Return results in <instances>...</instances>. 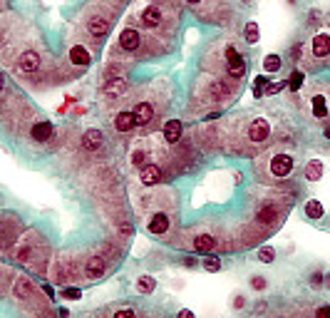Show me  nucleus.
Listing matches in <instances>:
<instances>
[{
	"label": "nucleus",
	"instance_id": "obj_1",
	"mask_svg": "<svg viewBox=\"0 0 330 318\" xmlns=\"http://www.w3.org/2000/svg\"><path fill=\"white\" fill-rule=\"evenodd\" d=\"M136 18H139L142 28H146V30H162V28L166 25V10H164V5L156 3V0L144 3V5L139 8Z\"/></svg>",
	"mask_w": 330,
	"mask_h": 318
},
{
	"label": "nucleus",
	"instance_id": "obj_2",
	"mask_svg": "<svg viewBox=\"0 0 330 318\" xmlns=\"http://www.w3.org/2000/svg\"><path fill=\"white\" fill-rule=\"evenodd\" d=\"M112 28V18L110 15H102L100 8H87L84 10V30L92 35V38H104Z\"/></svg>",
	"mask_w": 330,
	"mask_h": 318
},
{
	"label": "nucleus",
	"instance_id": "obj_3",
	"mask_svg": "<svg viewBox=\"0 0 330 318\" xmlns=\"http://www.w3.org/2000/svg\"><path fill=\"white\" fill-rule=\"evenodd\" d=\"M316 60V63H323L330 58V33L328 30H320L310 38L308 43V60Z\"/></svg>",
	"mask_w": 330,
	"mask_h": 318
},
{
	"label": "nucleus",
	"instance_id": "obj_4",
	"mask_svg": "<svg viewBox=\"0 0 330 318\" xmlns=\"http://www.w3.org/2000/svg\"><path fill=\"white\" fill-rule=\"evenodd\" d=\"M296 169V159L290 154H273L270 162H268V174L276 177V179H286L290 177Z\"/></svg>",
	"mask_w": 330,
	"mask_h": 318
},
{
	"label": "nucleus",
	"instance_id": "obj_5",
	"mask_svg": "<svg viewBox=\"0 0 330 318\" xmlns=\"http://www.w3.org/2000/svg\"><path fill=\"white\" fill-rule=\"evenodd\" d=\"M224 65H226L228 77H234V80H241V77L246 75V60L241 58V53H238L234 45L226 48V53H224Z\"/></svg>",
	"mask_w": 330,
	"mask_h": 318
},
{
	"label": "nucleus",
	"instance_id": "obj_6",
	"mask_svg": "<svg viewBox=\"0 0 330 318\" xmlns=\"http://www.w3.org/2000/svg\"><path fill=\"white\" fill-rule=\"evenodd\" d=\"M117 45H120L124 53H136V50L142 48V33H139V28H134V25L122 28V33H120V38H117Z\"/></svg>",
	"mask_w": 330,
	"mask_h": 318
},
{
	"label": "nucleus",
	"instance_id": "obj_7",
	"mask_svg": "<svg viewBox=\"0 0 330 318\" xmlns=\"http://www.w3.org/2000/svg\"><path fill=\"white\" fill-rule=\"evenodd\" d=\"M270 139V122L264 117H256L251 125H248V142L254 144H266Z\"/></svg>",
	"mask_w": 330,
	"mask_h": 318
},
{
	"label": "nucleus",
	"instance_id": "obj_8",
	"mask_svg": "<svg viewBox=\"0 0 330 318\" xmlns=\"http://www.w3.org/2000/svg\"><path fill=\"white\" fill-rule=\"evenodd\" d=\"M67 60L74 67H90L92 65V53L87 50V45L82 43H72L70 50H67Z\"/></svg>",
	"mask_w": 330,
	"mask_h": 318
},
{
	"label": "nucleus",
	"instance_id": "obj_9",
	"mask_svg": "<svg viewBox=\"0 0 330 318\" xmlns=\"http://www.w3.org/2000/svg\"><path fill=\"white\" fill-rule=\"evenodd\" d=\"M162 167L159 164H154V162H149V164H144L142 169H139V182L142 184H146V187H154V184H159L162 182Z\"/></svg>",
	"mask_w": 330,
	"mask_h": 318
},
{
	"label": "nucleus",
	"instance_id": "obj_10",
	"mask_svg": "<svg viewBox=\"0 0 330 318\" xmlns=\"http://www.w3.org/2000/svg\"><path fill=\"white\" fill-rule=\"evenodd\" d=\"M104 271H107V261H104L102 256H90V258L84 261V278L94 281V278H100Z\"/></svg>",
	"mask_w": 330,
	"mask_h": 318
},
{
	"label": "nucleus",
	"instance_id": "obj_11",
	"mask_svg": "<svg viewBox=\"0 0 330 318\" xmlns=\"http://www.w3.org/2000/svg\"><path fill=\"white\" fill-rule=\"evenodd\" d=\"M169 226H172V221L166 214H152V219L146 221V231L154 236H164L169 231Z\"/></svg>",
	"mask_w": 330,
	"mask_h": 318
},
{
	"label": "nucleus",
	"instance_id": "obj_12",
	"mask_svg": "<svg viewBox=\"0 0 330 318\" xmlns=\"http://www.w3.org/2000/svg\"><path fill=\"white\" fill-rule=\"evenodd\" d=\"M132 115H134L136 127H144V125L152 122V117H154V107H152V102H136L134 110H132Z\"/></svg>",
	"mask_w": 330,
	"mask_h": 318
},
{
	"label": "nucleus",
	"instance_id": "obj_13",
	"mask_svg": "<svg viewBox=\"0 0 330 318\" xmlns=\"http://www.w3.org/2000/svg\"><path fill=\"white\" fill-rule=\"evenodd\" d=\"M310 115H313L316 120H326L330 115L328 97H326V95H313V97H310Z\"/></svg>",
	"mask_w": 330,
	"mask_h": 318
},
{
	"label": "nucleus",
	"instance_id": "obj_14",
	"mask_svg": "<svg viewBox=\"0 0 330 318\" xmlns=\"http://www.w3.org/2000/svg\"><path fill=\"white\" fill-rule=\"evenodd\" d=\"M52 134H55V127H52V122H48V120L35 122L32 129H30V137H32L35 142H48V139H52Z\"/></svg>",
	"mask_w": 330,
	"mask_h": 318
},
{
	"label": "nucleus",
	"instance_id": "obj_15",
	"mask_svg": "<svg viewBox=\"0 0 330 318\" xmlns=\"http://www.w3.org/2000/svg\"><path fill=\"white\" fill-rule=\"evenodd\" d=\"M162 134H164L166 144H176L182 139V122L179 120H166L164 127H162Z\"/></svg>",
	"mask_w": 330,
	"mask_h": 318
},
{
	"label": "nucleus",
	"instance_id": "obj_16",
	"mask_svg": "<svg viewBox=\"0 0 330 318\" xmlns=\"http://www.w3.org/2000/svg\"><path fill=\"white\" fill-rule=\"evenodd\" d=\"M134 127H136V122H134L132 110H122V112L114 115V129H117V132L127 134V132H132Z\"/></svg>",
	"mask_w": 330,
	"mask_h": 318
},
{
	"label": "nucleus",
	"instance_id": "obj_17",
	"mask_svg": "<svg viewBox=\"0 0 330 318\" xmlns=\"http://www.w3.org/2000/svg\"><path fill=\"white\" fill-rule=\"evenodd\" d=\"M102 144H104V134H102L100 129H87V132L82 134V147H84V149L97 152Z\"/></svg>",
	"mask_w": 330,
	"mask_h": 318
},
{
	"label": "nucleus",
	"instance_id": "obj_18",
	"mask_svg": "<svg viewBox=\"0 0 330 318\" xmlns=\"http://www.w3.org/2000/svg\"><path fill=\"white\" fill-rule=\"evenodd\" d=\"M18 70L20 72H35V70H40V55L32 53V50L22 53L20 60H18Z\"/></svg>",
	"mask_w": 330,
	"mask_h": 318
},
{
	"label": "nucleus",
	"instance_id": "obj_19",
	"mask_svg": "<svg viewBox=\"0 0 330 318\" xmlns=\"http://www.w3.org/2000/svg\"><path fill=\"white\" fill-rule=\"evenodd\" d=\"M323 172H326V167H323L320 159H310V162L303 167V177H306L308 182H320V179H323Z\"/></svg>",
	"mask_w": 330,
	"mask_h": 318
},
{
	"label": "nucleus",
	"instance_id": "obj_20",
	"mask_svg": "<svg viewBox=\"0 0 330 318\" xmlns=\"http://www.w3.org/2000/svg\"><path fill=\"white\" fill-rule=\"evenodd\" d=\"M127 90H130V85H127L124 77H112V80L104 85V95H110V97H120V95H124Z\"/></svg>",
	"mask_w": 330,
	"mask_h": 318
},
{
	"label": "nucleus",
	"instance_id": "obj_21",
	"mask_svg": "<svg viewBox=\"0 0 330 318\" xmlns=\"http://www.w3.org/2000/svg\"><path fill=\"white\" fill-rule=\"evenodd\" d=\"M303 214H306L308 219H313V221H318V219H323V214H326V209H323V204H320L318 199H308V201L303 204Z\"/></svg>",
	"mask_w": 330,
	"mask_h": 318
},
{
	"label": "nucleus",
	"instance_id": "obj_22",
	"mask_svg": "<svg viewBox=\"0 0 330 318\" xmlns=\"http://www.w3.org/2000/svg\"><path fill=\"white\" fill-rule=\"evenodd\" d=\"M152 162V157H149V152L144 149V147H134L132 152H130V164L136 167V169H142L144 164H149Z\"/></svg>",
	"mask_w": 330,
	"mask_h": 318
},
{
	"label": "nucleus",
	"instance_id": "obj_23",
	"mask_svg": "<svg viewBox=\"0 0 330 318\" xmlns=\"http://www.w3.org/2000/svg\"><path fill=\"white\" fill-rule=\"evenodd\" d=\"M244 40H246L248 45H256V43L261 40V28H258L256 20H251V23L244 25Z\"/></svg>",
	"mask_w": 330,
	"mask_h": 318
},
{
	"label": "nucleus",
	"instance_id": "obj_24",
	"mask_svg": "<svg viewBox=\"0 0 330 318\" xmlns=\"http://www.w3.org/2000/svg\"><path fill=\"white\" fill-rule=\"evenodd\" d=\"M216 249V239L214 236H208V234H201L194 239V251H201V254H206V251H214Z\"/></svg>",
	"mask_w": 330,
	"mask_h": 318
},
{
	"label": "nucleus",
	"instance_id": "obj_25",
	"mask_svg": "<svg viewBox=\"0 0 330 318\" xmlns=\"http://www.w3.org/2000/svg\"><path fill=\"white\" fill-rule=\"evenodd\" d=\"M32 291H35V286H32L30 278H18V281H15V296H18V298H30Z\"/></svg>",
	"mask_w": 330,
	"mask_h": 318
},
{
	"label": "nucleus",
	"instance_id": "obj_26",
	"mask_svg": "<svg viewBox=\"0 0 330 318\" xmlns=\"http://www.w3.org/2000/svg\"><path fill=\"white\" fill-rule=\"evenodd\" d=\"M256 219H258V224H266V226H270V224H276V219H278V211L273 209V206H261L258 209V214H256Z\"/></svg>",
	"mask_w": 330,
	"mask_h": 318
},
{
	"label": "nucleus",
	"instance_id": "obj_27",
	"mask_svg": "<svg viewBox=\"0 0 330 318\" xmlns=\"http://www.w3.org/2000/svg\"><path fill=\"white\" fill-rule=\"evenodd\" d=\"M303 82H306V75H303L300 70H293V72L288 75V80H286V87H288L290 92H298V90L303 87Z\"/></svg>",
	"mask_w": 330,
	"mask_h": 318
},
{
	"label": "nucleus",
	"instance_id": "obj_28",
	"mask_svg": "<svg viewBox=\"0 0 330 318\" xmlns=\"http://www.w3.org/2000/svg\"><path fill=\"white\" fill-rule=\"evenodd\" d=\"M134 288H136L139 293H152V291L156 288V278H152V276H139L136 283H134Z\"/></svg>",
	"mask_w": 330,
	"mask_h": 318
},
{
	"label": "nucleus",
	"instance_id": "obj_29",
	"mask_svg": "<svg viewBox=\"0 0 330 318\" xmlns=\"http://www.w3.org/2000/svg\"><path fill=\"white\" fill-rule=\"evenodd\" d=\"M283 67V60H280V55H266L264 58V72H270V75H276L278 70Z\"/></svg>",
	"mask_w": 330,
	"mask_h": 318
},
{
	"label": "nucleus",
	"instance_id": "obj_30",
	"mask_svg": "<svg viewBox=\"0 0 330 318\" xmlns=\"http://www.w3.org/2000/svg\"><path fill=\"white\" fill-rule=\"evenodd\" d=\"M256 258H258L261 263H273V261H276V249H273V246H261L258 254H256Z\"/></svg>",
	"mask_w": 330,
	"mask_h": 318
},
{
	"label": "nucleus",
	"instance_id": "obj_31",
	"mask_svg": "<svg viewBox=\"0 0 330 318\" xmlns=\"http://www.w3.org/2000/svg\"><path fill=\"white\" fill-rule=\"evenodd\" d=\"M201 266H204L206 271H214V273H216V271L221 268V261H218L216 256H206V258L201 261Z\"/></svg>",
	"mask_w": 330,
	"mask_h": 318
},
{
	"label": "nucleus",
	"instance_id": "obj_32",
	"mask_svg": "<svg viewBox=\"0 0 330 318\" xmlns=\"http://www.w3.org/2000/svg\"><path fill=\"white\" fill-rule=\"evenodd\" d=\"M266 286H268V283H266L264 276H251V288H256V291H264Z\"/></svg>",
	"mask_w": 330,
	"mask_h": 318
},
{
	"label": "nucleus",
	"instance_id": "obj_33",
	"mask_svg": "<svg viewBox=\"0 0 330 318\" xmlns=\"http://www.w3.org/2000/svg\"><path fill=\"white\" fill-rule=\"evenodd\" d=\"M264 87H266V77H256V85H254V95L261 97L264 95Z\"/></svg>",
	"mask_w": 330,
	"mask_h": 318
},
{
	"label": "nucleus",
	"instance_id": "obj_34",
	"mask_svg": "<svg viewBox=\"0 0 330 318\" xmlns=\"http://www.w3.org/2000/svg\"><path fill=\"white\" fill-rule=\"evenodd\" d=\"M62 296H65V298H72V301H77V298L82 296V291H80V288H65Z\"/></svg>",
	"mask_w": 330,
	"mask_h": 318
},
{
	"label": "nucleus",
	"instance_id": "obj_35",
	"mask_svg": "<svg viewBox=\"0 0 330 318\" xmlns=\"http://www.w3.org/2000/svg\"><path fill=\"white\" fill-rule=\"evenodd\" d=\"M112 318H136V313H134L132 308H120V311H117Z\"/></svg>",
	"mask_w": 330,
	"mask_h": 318
},
{
	"label": "nucleus",
	"instance_id": "obj_36",
	"mask_svg": "<svg viewBox=\"0 0 330 318\" xmlns=\"http://www.w3.org/2000/svg\"><path fill=\"white\" fill-rule=\"evenodd\" d=\"M283 87H286V82H276V85H268L266 92H268V95H276V92H280Z\"/></svg>",
	"mask_w": 330,
	"mask_h": 318
},
{
	"label": "nucleus",
	"instance_id": "obj_37",
	"mask_svg": "<svg viewBox=\"0 0 330 318\" xmlns=\"http://www.w3.org/2000/svg\"><path fill=\"white\" fill-rule=\"evenodd\" d=\"M310 286H316V288L323 286V273H320V271H316V273L310 276Z\"/></svg>",
	"mask_w": 330,
	"mask_h": 318
},
{
	"label": "nucleus",
	"instance_id": "obj_38",
	"mask_svg": "<svg viewBox=\"0 0 330 318\" xmlns=\"http://www.w3.org/2000/svg\"><path fill=\"white\" fill-rule=\"evenodd\" d=\"M316 318H330V306H320L316 311Z\"/></svg>",
	"mask_w": 330,
	"mask_h": 318
},
{
	"label": "nucleus",
	"instance_id": "obj_39",
	"mask_svg": "<svg viewBox=\"0 0 330 318\" xmlns=\"http://www.w3.org/2000/svg\"><path fill=\"white\" fill-rule=\"evenodd\" d=\"M176 318H196V316H194V311H189V308H182Z\"/></svg>",
	"mask_w": 330,
	"mask_h": 318
},
{
	"label": "nucleus",
	"instance_id": "obj_40",
	"mask_svg": "<svg viewBox=\"0 0 330 318\" xmlns=\"http://www.w3.org/2000/svg\"><path fill=\"white\" fill-rule=\"evenodd\" d=\"M120 234H122L124 239H127V236H132V226H130V224H124V226L120 229Z\"/></svg>",
	"mask_w": 330,
	"mask_h": 318
},
{
	"label": "nucleus",
	"instance_id": "obj_41",
	"mask_svg": "<svg viewBox=\"0 0 330 318\" xmlns=\"http://www.w3.org/2000/svg\"><path fill=\"white\" fill-rule=\"evenodd\" d=\"M184 5H189V8H198V5H204V0H184Z\"/></svg>",
	"mask_w": 330,
	"mask_h": 318
},
{
	"label": "nucleus",
	"instance_id": "obj_42",
	"mask_svg": "<svg viewBox=\"0 0 330 318\" xmlns=\"http://www.w3.org/2000/svg\"><path fill=\"white\" fill-rule=\"evenodd\" d=\"M184 266H192V268H194V266H196V261H194V258H184Z\"/></svg>",
	"mask_w": 330,
	"mask_h": 318
},
{
	"label": "nucleus",
	"instance_id": "obj_43",
	"mask_svg": "<svg viewBox=\"0 0 330 318\" xmlns=\"http://www.w3.org/2000/svg\"><path fill=\"white\" fill-rule=\"evenodd\" d=\"M2 87H5V75L0 72V90H2Z\"/></svg>",
	"mask_w": 330,
	"mask_h": 318
},
{
	"label": "nucleus",
	"instance_id": "obj_44",
	"mask_svg": "<svg viewBox=\"0 0 330 318\" xmlns=\"http://www.w3.org/2000/svg\"><path fill=\"white\" fill-rule=\"evenodd\" d=\"M2 239H5V234H2V229H0V244H2Z\"/></svg>",
	"mask_w": 330,
	"mask_h": 318
},
{
	"label": "nucleus",
	"instance_id": "obj_45",
	"mask_svg": "<svg viewBox=\"0 0 330 318\" xmlns=\"http://www.w3.org/2000/svg\"><path fill=\"white\" fill-rule=\"evenodd\" d=\"M288 3H293V5H296V0H288Z\"/></svg>",
	"mask_w": 330,
	"mask_h": 318
}]
</instances>
